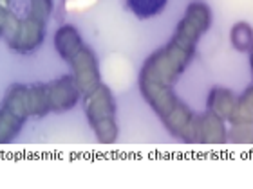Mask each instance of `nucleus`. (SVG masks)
I'll list each match as a JSON object with an SVG mask.
<instances>
[{
	"label": "nucleus",
	"instance_id": "2",
	"mask_svg": "<svg viewBox=\"0 0 253 189\" xmlns=\"http://www.w3.org/2000/svg\"><path fill=\"white\" fill-rule=\"evenodd\" d=\"M16 130H18V121L15 117L7 112L4 116H0V141H7Z\"/></svg>",
	"mask_w": 253,
	"mask_h": 189
},
{
	"label": "nucleus",
	"instance_id": "1",
	"mask_svg": "<svg viewBox=\"0 0 253 189\" xmlns=\"http://www.w3.org/2000/svg\"><path fill=\"white\" fill-rule=\"evenodd\" d=\"M128 5L139 18H150L163 9L167 0H128Z\"/></svg>",
	"mask_w": 253,
	"mask_h": 189
},
{
	"label": "nucleus",
	"instance_id": "3",
	"mask_svg": "<svg viewBox=\"0 0 253 189\" xmlns=\"http://www.w3.org/2000/svg\"><path fill=\"white\" fill-rule=\"evenodd\" d=\"M33 7L38 15H45L49 9V0H33Z\"/></svg>",
	"mask_w": 253,
	"mask_h": 189
}]
</instances>
